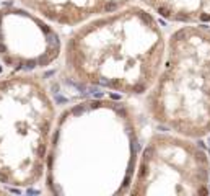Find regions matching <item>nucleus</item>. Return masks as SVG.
<instances>
[{"label": "nucleus", "mask_w": 210, "mask_h": 196, "mask_svg": "<svg viewBox=\"0 0 210 196\" xmlns=\"http://www.w3.org/2000/svg\"><path fill=\"white\" fill-rule=\"evenodd\" d=\"M166 35L145 5H129L82 23L64 43L62 72L80 87L145 97L158 77Z\"/></svg>", "instance_id": "nucleus-2"}, {"label": "nucleus", "mask_w": 210, "mask_h": 196, "mask_svg": "<svg viewBox=\"0 0 210 196\" xmlns=\"http://www.w3.org/2000/svg\"><path fill=\"white\" fill-rule=\"evenodd\" d=\"M142 149L140 121L130 103L88 98L57 114L47 152L49 194H129Z\"/></svg>", "instance_id": "nucleus-1"}, {"label": "nucleus", "mask_w": 210, "mask_h": 196, "mask_svg": "<svg viewBox=\"0 0 210 196\" xmlns=\"http://www.w3.org/2000/svg\"><path fill=\"white\" fill-rule=\"evenodd\" d=\"M210 155L199 139L160 131L140 149L129 194H208Z\"/></svg>", "instance_id": "nucleus-5"}, {"label": "nucleus", "mask_w": 210, "mask_h": 196, "mask_svg": "<svg viewBox=\"0 0 210 196\" xmlns=\"http://www.w3.org/2000/svg\"><path fill=\"white\" fill-rule=\"evenodd\" d=\"M57 108L36 72L0 75V185L16 190L44 181Z\"/></svg>", "instance_id": "nucleus-4"}, {"label": "nucleus", "mask_w": 210, "mask_h": 196, "mask_svg": "<svg viewBox=\"0 0 210 196\" xmlns=\"http://www.w3.org/2000/svg\"><path fill=\"white\" fill-rule=\"evenodd\" d=\"M30 8L52 25L77 28L82 23L114 12L133 0H13Z\"/></svg>", "instance_id": "nucleus-7"}, {"label": "nucleus", "mask_w": 210, "mask_h": 196, "mask_svg": "<svg viewBox=\"0 0 210 196\" xmlns=\"http://www.w3.org/2000/svg\"><path fill=\"white\" fill-rule=\"evenodd\" d=\"M64 44L51 21L20 3L0 5V64L12 72H39L62 57Z\"/></svg>", "instance_id": "nucleus-6"}, {"label": "nucleus", "mask_w": 210, "mask_h": 196, "mask_svg": "<svg viewBox=\"0 0 210 196\" xmlns=\"http://www.w3.org/2000/svg\"><path fill=\"white\" fill-rule=\"evenodd\" d=\"M144 105L166 131L199 141L210 136V26L181 25L169 33L163 65Z\"/></svg>", "instance_id": "nucleus-3"}, {"label": "nucleus", "mask_w": 210, "mask_h": 196, "mask_svg": "<svg viewBox=\"0 0 210 196\" xmlns=\"http://www.w3.org/2000/svg\"><path fill=\"white\" fill-rule=\"evenodd\" d=\"M156 17L179 25L210 26V0H140Z\"/></svg>", "instance_id": "nucleus-8"}]
</instances>
